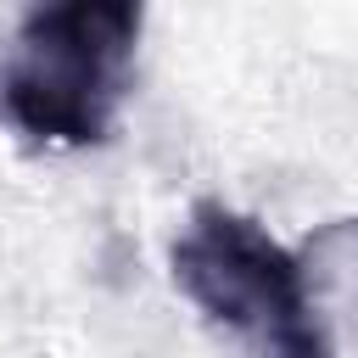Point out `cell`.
Returning a JSON list of instances; mask_svg holds the SVG:
<instances>
[{
    "label": "cell",
    "instance_id": "7a4b0ae2",
    "mask_svg": "<svg viewBox=\"0 0 358 358\" xmlns=\"http://www.w3.org/2000/svg\"><path fill=\"white\" fill-rule=\"evenodd\" d=\"M168 268L179 296L224 330L241 358H336L308 257L268 235L252 213L196 201L168 246Z\"/></svg>",
    "mask_w": 358,
    "mask_h": 358
},
{
    "label": "cell",
    "instance_id": "6da1fadb",
    "mask_svg": "<svg viewBox=\"0 0 358 358\" xmlns=\"http://www.w3.org/2000/svg\"><path fill=\"white\" fill-rule=\"evenodd\" d=\"M140 28L145 11L129 0L34 6L0 56V117L34 145H101L134 90Z\"/></svg>",
    "mask_w": 358,
    "mask_h": 358
}]
</instances>
